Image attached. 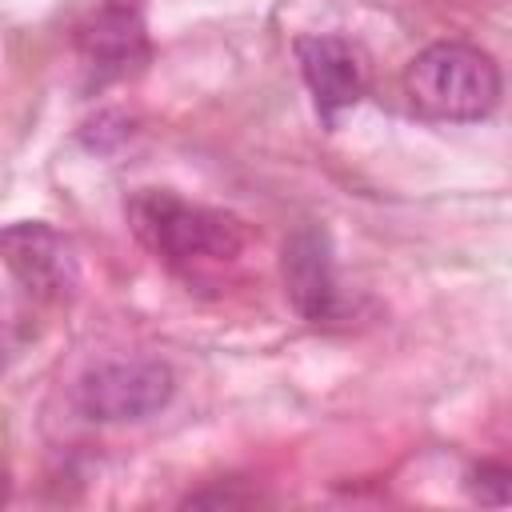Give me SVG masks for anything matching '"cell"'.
<instances>
[{"label":"cell","mask_w":512,"mask_h":512,"mask_svg":"<svg viewBox=\"0 0 512 512\" xmlns=\"http://www.w3.org/2000/svg\"><path fill=\"white\" fill-rule=\"evenodd\" d=\"M172 392H176V376L168 364L112 360V364L88 368L76 380L72 400H76L80 416H88L96 424H132V420L156 416L172 400Z\"/></svg>","instance_id":"cell-3"},{"label":"cell","mask_w":512,"mask_h":512,"mask_svg":"<svg viewBox=\"0 0 512 512\" xmlns=\"http://www.w3.org/2000/svg\"><path fill=\"white\" fill-rule=\"evenodd\" d=\"M508 480H512V472L504 464H480L472 472L468 488L480 504H508Z\"/></svg>","instance_id":"cell-9"},{"label":"cell","mask_w":512,"mask_h":512,"mask_svg":"<svg viewBox=\"0 0 512 512\" xmlns=\"http://www.w3.org/2000/svg\"><path fill=\"white\" fill-rule=\"evenodd\" d=\"M404 92L428 120H484L500 104V68L476 44L440 40L408 60Z\"/></svg>","instance_id":"cell-1"},{"label":"cell","mask_w":512,"mask_h":512,"mask_svg":"<svg viewBox=\"0 0 512 512\" xmlns=\"http://www.w3.org/2000/svg\"><path fill=\"white\" fill-rule=\"evenodd\" d=\"M128 216L140 240L156 256H164L172 268L224 264L244 248V232L232 216L188 204L172 192H156V188L136 192L128 204Z\"/></svg>","instance_id":"cell-2"},{"label":"cell","mask_w":512,"mask_h":512,"mask_svg":"<svg viewBox=\"0 0 512 512\" xmlns=\"http://www.w3.org/2000/svg\"><path fill=\"white\" fill-rule=\"evenodd\" d=\"M0 500H8V484H4V476H0Z\"/></svg>","instance_id":"cell-10"},{"label":"cell","mask_w":512,"mask_h":512,"mask_svg":"<svg viewBox=\"0 0 512 512\" xmlns=\"http://www.w3.org/2000/svg\"><path fill=\"white\" fill-rule=\"evenodd\" d=\"M28 336H32V324H28L24 304L12 292H0V376L8 372L16 352L28 344Z\"/></svg>","instance_id":"cell-8"},{"label":"cell","mask_w":512,"mask_h":512,"mask_svg":"<svg viewBox=\"0 0 512 512\" xmlns=\"http://www.w3.org/2000/svg\"><path fill=\"white\" fill-rule=\"evenodd\" d=\"M76 40H80V56H84L92 84L128 76L132 68L148 60V32H144L140 0H104Z\"/></svg>","instance_id":"cell-7"},{"label":"cell","mask_w":512,"mask_h":512,"mask_svg":"<svg viewBox=\"0 0 512 512\" xmlns=\"http://www.w3.org/2000/svg\"><path fill=\"white\" fill-rule=\"evenodd\" d=\"M0 260L36 300H64L76 288L72 244L44 220H20L0 228Z\"/></svg>","instance_id":"cell-4"},{"label":"cell","mask_w":512,"mask_h":512,"mask_svg":"<svg viewBox=\"0 0 512 512\" xmlns=\"http://www.w3.org/2000/svg\"><path fill=\"white\" fill-rule=\"evenodd\" d=\"M296 64H300V76H304L324 124H336L340 112L356 108L368 88L364 56L344 36H300Z\"/></svg>","instance_id":"cell-6"},{"label":"cell","mask_w":512,"mask_h":512,"mask_svg":"<svg viewBox=\"0 0 512 512\" xmlns=\"http://www.w3.org/2000/svg\"><path fill=\"white\" fill-rule=\"evenodd\" d=\"M284 292L292 300V308L312 320V324H336L344 316V296L336 284V268H332V244L328 232L316 224L296 228L284 240Z\"/></svg>","instance_id":"cell-5"}]
</instances>
